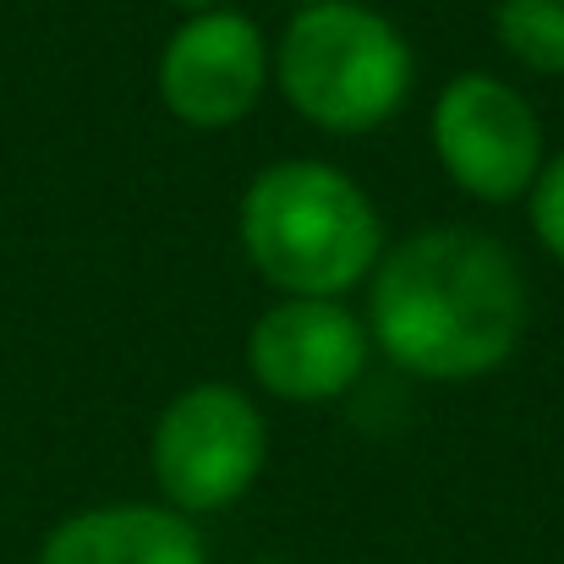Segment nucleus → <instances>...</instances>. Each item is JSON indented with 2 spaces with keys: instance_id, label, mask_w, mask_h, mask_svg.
Masks as SVG:
<instances>
[{
  "instance_id": "nucleus-1",
  "label": "nucleus",
  "mask_w": 564,
  "mask_h": 564,
  "mask_svg": "<svg viewBox=\"0 0 564 564\" xmlns=\"http://www.w3.org/2000/svg\"><path fill=\"white\" fill-rule=\"evenodd\" d=\"M527 329L516 258L466 225H433L383 247L368 274V335L405 373L466 383L510 362Z\"/></svg>"
},
{
  "instance_id": "nucleus-2",
  "label": "nucleus",
  "mask_w": 564,
  "mask_h": 564,
  "mask_svg": "<svg viewBox=\"0 0 564 564\" xmlns=\"http://www.w3.org/2000/svg\"><path fill=\"white\" fill-rule=\"evenodd\" d=\"M241 247L280 296L340 302L383 258L373 197L329 160H280L241 192Z\"/></svg>"
},
{
  "instance_id": "nucleus-3",
  "label": "nucleus",
  "mask_w": 564,
  "mask_h": 564,
  "mask_svg": "<svg viewBox=\"0 0 564 564\" xmlns=\"http://www.w3.org/2000/svg\"><path fill=\"white\" fill-rule=\"evenodd\" d=\"M269 66L285 105L335 138H362L394 121L416 83L405 33L357 0L302 6L285 22Z\"/></svg>"
},
{
  "instance_id": "nucleus-4",
  "label": "nucleus",
  "mask_w": 564,
  "mask_h": 564,
  "mask_svg": "<svg viewBox=\"0 0 564 564\" xmlns=\"http://www.w3.org/2000/svg\"><path fill=\"white\" fill-rule=\"evenodd\" d=\"M263 455H269L263 411L236 383H192V389H182L160 411L154 444H149L154 482H160L165 505L182 510V516L230 510L258 482Z\"/></svg>"
},
{
  "instance_id": "nucleus-5",
  "label": "nucleus",
  "mask_w": 564,
  "mask_h": 564,
  "mask_svg": "<svg viewBox=\"0 0 564 564\" xmlns=\"http://www.w3.org/2000/svg\"><path fill=\"white\" fill-rule=\"evenodd\" d=\"M433 154L477 203H516L543 171V121L494 72H460L433 99Z\"/></svg>"
},
{
  "instance_id": "nucleus-6",
  "label": "nucleus",
  "mask_w": 564,
  "mask_h": 564,
  "mask_svg": "<svg viewBox=\"0 0 564 564\" xmlns=\"http://www.w3.org/2000/svg\"><path fill=\"white\" fill-rule=\"evenodd\" d=\"M368 357H373L368 324L329 296H280L274 307L258 313L247 335V368L258 389L296 405L340 400L368 373Z\"/></svg>"
},
{
  "instance_id": "nucleus-7",
  "label": "nucleus",
  "mask_w": 564,
  "mask_h": 564,
  "mask_svg": "<svg viewBox=\"0 0 564 564\" xmlns=\"http://www.w3.org/2000/svg\"><path fill=\"white\" fill-rule=\"evenodd\" d=\"M269 72V44L252 17L197 11L171 33L160 55V99L182 127L225 132L258 110Z\"/></svg>"
},
{
  "instance_id": "nucleus-8",
  "label": "nucleus",
  "mask_w": 564,
  "mask_h": 564,
  "mask_svg": "<svg viewBox=\"0 0 564 564\" xmlns=\"http://www.w3.org/2000/svg\"><path fill=\"white\" fill-rule=\"evenodd\" d=\"M39 564H208L192 516L171 505H94L50 527Z\"/></svg>"
},
{
  "instance_id": "nucleus-9",
  "label": "nucleus",
  "mask_w": 564,
  "mask_h": 564,
  "mask_svg": "<svg viewBox=\"0 0 564 564\" xmlns=\"http://www.w3.org/2000/svg\"><path fill=\"white\" fill-rule=\"evenodd\" d=\"M494 39L527 72L564 77V0H499L494 6Z\"/></svg>"
},
{
  "instance_id": "nucleus-10",
  "label": "nucleus",
  "mask_w": 564,
  "mask_h": 564,
  "mask_svg": "<svg viewBox=\"0 0 564 564\" xmlns=\"http://www.w3.org/2000/svg\"><path fill=\"white\" fill-rule=\"evenodd\" d=\"M527 197H532V230H538V241L564 263V154L538 171V182H532Z\"/></svg>"
},
{
  "instance_id": "nucleus-11",
  "label": "nucleus",
  "mask_w": 564,
  "mask_h": 564,
  "mask_svg": "<svg viewBox=\"0 0 564 564\" xmlns=\"http://www.w3.org/2000/svg\"><path fill=\"white\" fill-rule=\"evenodd\" d=\"M171 6H182L187 17H197V11H214V0H171Z\"/></svg>"
},
{
  "instance_id": "nucleus-12",
  "label": "nucleus",
  "mask_w": 564,
  "mask_h": 564,
  "mask_svg": "<svg viewBox=\"0 0 564 564\" xmlns=\"http://www.w3.org/2000/svg\"><path fill=\"white\" fill-rule=\"evenodd\" d=\"M302 6H313V0H302Z\"/></svg>"
}]
</instances>
